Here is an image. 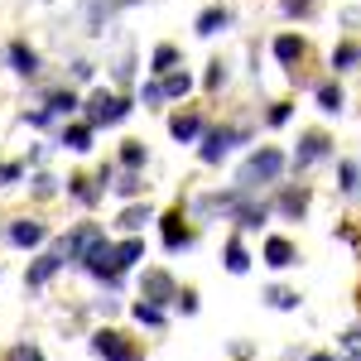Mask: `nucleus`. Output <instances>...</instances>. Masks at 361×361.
<instances>
[{
  "label": "nucleus",
  "mask_w": 361,
  "mask_h": 361,
  "mask_svg": "<svg viewBox=\"0 0 361 361\" xmlns=\"http://www.w3.org/2000/svg\"><path fill=\"white\" fill-rule=\"evenodd\" d=\"M265 304H275V308H299V294H294V289H279V284H270V289H265Z\"/></svg>",
  "instance_id": "18"
},
{
  "label": "nucleus",
  "mask_w": 361,
  "mask_h": 361,
  "mask_svg": "<svg viewBox=\"0 0 361 361\" xmlns=\"http://www.w3.org/2000/svg\"><path fill=\"white\" fill-rule=\"evenodd\" d=\"M323 154H328V135H323V130H313V135H304L299 140V154H294V164H318V159H323Z\"/></svg>",
  "instance_id": "5"
},
{
  "label": "nucleus",
  "mask_w": 361,
  "mask_h": 361,
  "mask_svg": "<svg viewBox=\"0 0 361 361\" xmlns=\"http://www.w3.org/2000/svg\"><path fill=\"white\" fill-rule=\"evenodd\" d=\"M135 318L149 323V328H159V323H164V304H149V299H145V304H135Z\"/></svg>",
  "instance_id": "21"
},
{
  "label": "nucleus",
  "mask_w": 361,
  "mask_h": 361,
  "mask_svg": "<svg viewBox=\"0 0 361 361\" xmlns=\"http://www.w3.org/2000/svg\"><path fill=\"white\" fill-rule=\"evenodd\" d=\"M54 193V178H49V173H39V178H34V197H49Z\"/></svg>",
  "instance_id": "33"
},
{
  "label": "nucleus",
  "mask_w": 361,
  "mask_h": 361,
  "mask_svg": "<svg viewBox=\"0 0 361 361\" xmlns=\"http://www.w3.org/2000/svg\"><path fill=\"white\" fill-rule=\"evenodd\" d=\"M246 265H250L246 246H241V241H226V270H231V275H246Z\"/></svg>",
  "instance_id": "16"
},
{
  "label": "nucleus",
  "mask_w": 361,
  "mask_h": 361,
  "mask_svg": "<svg viewBox=\"0 0 361 361\" xmlns=\"http://www.w3.org/2000/svg\"><path fill=\"white\" fill-rule=\"evenodd\" d=\"M275 58L279 63H299V58H304V39H299V34H279L275 39Z\"/></svg>",
  "instance_id": "13"
},
{
  "label": "nucleus",
  "mask_w": 361,
  "mask_h": 361,
  "mask_svg": "<svg viewBox=\"0 0 361 361\" xmlns=\"http://www.w3.org/2000/svg\"><path fill=\"white\" fill-rule=\"evenodd\" d=\"M289 102H275V106H270V126H284V121H289Z\"/></svg>",
  "instance_id": "31"
},
{
  "label": "nucleus",
  "mask_w": 361,
  "mask_h": 361,
  "mask_svg": "<svg viewBox=\"0 0 361 361\" xmlns=\"http://www.w3.org/2000/svg\"><path fill=\"white\" fill-rule=\"evenodd\" d=\"M357 63H361V49H357V44H342V49L333 54V68H337V73H347V68H357Z\"/></svg>",
  "instance_id": "19"
},
{
  "label": "nucleus",
  "mask_w": 361,
  "mask_h": 361,
  "mask_svg": "<svg viewBox=\"0 0 361 361\" xmlns=\"http://www.w3.org/2000/svg\"><path fill=\"white\" fill-rule=\"evenodd\" d=\"M63 145L78 149V154H87V149H92V126H68V130H63Z\"/></svg>",
  "instance_id": "15"
},
{
  "label": "nucleus",
  "mask_w": 361,
  "mask_h": 361,
  "mask_svg": "<svg viewBox=\"0 0 361 361\" xmlns=\"http://www.w3.org/2000/svg\"><path fill=\"white\" fill-rule=\"evenodd\" d=\"M130 111V102L126 97H111V92H97L92 102H87V126L97 130V126H116V121H126Z\"/></svg>",
  "instance_id": "2"
},
{
  "label": "nucleus",
  "mask_w": 361,
  "mask_h": 361,
  "mask_svg": "<svg viewBox=\"0 0 361 361\" xmlns=\"http://www.w3.org/2000/svg\"><path fill=\"white\" fill-rule=\"evenodd\" d=\"M140 102H145V106H159V102H164V87H159V82H145V87H140Z\"/></svg>",
  "instance_id": "28"
},
{
  "label": "nucleus",
  "mask_w": 361,
  "mask_h": 361,
  "mask_svg": "<svg viewBox=\"0 0 361 361\" xmlns=\"http://www.w3.org/2000/svg\"><path fill=\"white\" fill-rule=\"evenodd\" d=\"M169 130H173V140H178V145H193V140L202 135V116H193V111L173 116V121H169Z\"/></svg>",
  "instance_id": "7"
},
{
  "label": "nucleus",
  "mask_w": 361,
  "mask_h": 361,
  "mask_svg": "<svg viewBox=\"0 0 361 361\" xmlns=\"http://www.w3.org/2000/svg\"><path fill=\"white\" fill-rule=\"evenodd\" d=\"M178 63V49H154V68L164 73V68H173Z\"/></svg>",
  "instance_id": "29"
},
{
  "label": "nucleus",
  "mask_w": 361,
  "mask_h": 361,
  "mask_svg": "<svg viewBox=\"0 0 361 361\" xmlns=\"http://www.w3.org/2000/svg\"><path fill=\"white\" fill-rule=\"evenodd\" d=\"M5 63H10L15 73H25V78H34V73H39V58L29 54L25 44H10V49H5Z\"/></svg>",
  "instance_id": "10"
},
{
  "label": "nucleus",
  "mask_w": 361,
  "mask_h": 361,
  "mask_svg": "<svg viewBox=\"0 0 361 361\" xmlns=\"http://www.w3.org/2000/svg\"><path fill=\"white\" fill-rule=\"evenodd\" d=\"M279 10H284V15H308L313 0H279Z\"/></svg>",
  "instance_id": "30"
},
{
  "label": "nucleus",
  "mask_w": 361,
  "mask_h": 361,
  "mask_svg": "<svg viewBox=\"0 0 361 361\" xmlns=\"http://www.w3.org/2000/svg\"><path fill=\"white\" fill-rule=\"evenodd\" d=\"M231 140H236L231 130H212V135L202 140V164H222V159H226V145H231Z\"/></svg>",
  "instance_id": "8"
},
{
  "label": "nucleus",
  "mask_w": 361,
  "mask_h": 361,
  "mask_svg": "<svg viewBox=\"0 0 361 361\" xmlns=\"http://www.w3.org/2000/svg\"><path fill=\"white\" fill-rule=\"evenodd\" d=\"M308 361H333V357H308Z\"/></svg>",
  "instance_id": "37"
},
{
  "label": "nucleus",
  "mask_w": 361,
  "mask_h": 361,
  "mask_svg": "<svg viewBox=\"0 0 361 361\" xmlns=\"http://www.w3.org/2000/svg\"><path fill=\"white\" fill-rule=\"evenodd\" d=\"M73 106H78V97H73V92H54V97H49V106H44V111L54 116V111H73Z\"/></svg>",
  "instance_id": "24"
},
{
  "label": "nucleus",
  "mask_w": 361,
  "mask_h": 361,
  "mask_svg": "<svg viewBox=\"0 0 361 361\" xmlns=\"http://www.w3.org/2000/svg\"><path fill=\"white\" fill-rule=\"evenodd\" d=\"M226 25H231V15H226V10H207V15L197 20V34H217V29H226Z\"/></svg>",
  "instance_id": "17"
},
{
  "label": "nucleus",
  "mask_w": 361,
  "mask_h": 361,
  "mask_svg": "<svg viewBox=\"0 0 361 361\" xmlns=\"http://www.w3.org/2000/svg\"><path fill=\"white\" fill-rule=\"evenodd\" d=\"M265 260H270L275 270H284V265H294V246H289L284 236H270V241H265Z\"/></svg>",
  "instance_id": "11"
},
{
  "label": "nucleus",
  "mask_w": 361,
  "mask_h": 361,
  "mask_svg": "<svg viewBox=\"0 0 361 361\" xmlns=\"http://www.w3.org/2000/svg\"><path fill=\"white\" fill-rule=\"evenodd\" d=\"M159 226H164V246H169V250H183V246H188V241H193V236H188V226L178 222L173 212H169V217H164V222H159Z\"/></svg>",
  "instance_id": "12"
},
{
  "label": "nucleus",
  "mask_w": 361,
  "mask_h": 361,
  "mask_svg": "<svg viewBox=\"0 0 361 361\" xmlns=\"http://www.w3.org/2000/svg\"><path fill=\"white\" fill-rule=\"evenodd\" d=\"M63 255H68L63 246H58V250H49V255H39V260L29 265V284H34V289H39V284H49V279L58 275V265H63Z\"/></svg>",
  "instance_id": "4"
},
{
  "label": "nucleus",
  "mask_w": 361,
  "mask_h": 361,
  "mask_svg": "<svg viewBox=\"0 0 361 361\" xmlns=\"http://www.w3.org/2000/svg\"><path fill=\"white\" fill-rule=\"evenodd\" d=\"M145 299H149V304H164V299H173V279H169L164 270L145 275Z\"/></svg>",
  "instance_id": "9"
},
{
  "label": "nucleus",
  "mask_w": 361,
  "mask_h": 361,
  "mask_svg": "<svg viewBox=\"0 0 361 361\" xmlns=\"http://www.w3.org/2000/svg\"><path fill=\"white\" fill-rule=\"evenodd\" d=\"M304 207H308V202H304L299 188H289V193L279 197V212H284V217H304Z\"/></svg>",
  "instance_id": "20"
},
{
  "label": "nucleus",
  "mask_w": 361,
  "mask_h": 361,
  "mask_svg": "<svg viewBox=\"0 0 361 361\" xmlns=\"http://www.w3.org/2000/svg\"><path fill=\"white\" fill-rule=\"evenodd\" d=\"M342 347H347V361H361V328H347L342 333Z\"/></svg>",
  "instance_id": "25"
},
{
  "label": "nucleus",
  "mask_w": 361,
  "mask_h": 361,
  "mask_svg": "<svg viewBox=\"0 0 361 361\" xmlns=\"http://www.w3.org/2000/svg\"><path fill=\"white\" fill-rule=\"evenodd\" d=\"M279 169H284V154H279V149H255L246 164H241L236 183H241V188H250V183H270V178H279Z\"/></svg>",
  "instance_id": "1"
},
{
  "label": "nucleus",
  "mask_w": 361,
  "mask_h": 361,
  "mask_svg": "<svg viewBox=\"0 0 361 361\" xmlns=\"http://www.w3.org/2000/svg\"><path fill=\"white\" fill-rule=\"evenodd\" d=\"M92 352H97L102 361H140V352L121 333H111V328H102V333L92 337Z\"/></svg>",
  "instance_id": "3"
},
{
  "label": "nucleus",
  "mask_w": 361,
  "mask_h": 361,
  "mask_svg": "<svg viewBox=\"0 0 361 361\" xmlns=\"http://www.w3.org/2000/svg\"><path fill=\"white\" fill-rule=\"evenodd\" d=\"M159 87H164V97H183V92L193 87V78H188V73H169Z\"/></svg>",
  "instance_id": "22"
},
{
  "label": "nucleus",
  "mask_w": 361,
  "mask_h": 361,
  "mask_svg": "<svg viewBox=\"0 0 361 361\" xmlns=\"http://www.w3.org/2000/svg\"><path fill=\"white\" fill-rule=\"evenodd\" d=\"M318 106H323V111H337V106H342V92H337V82L318 87Z\"/></svg>",
  "instance_id": "23"
},
{
  "label": "nucleus",
  "mask_w": 361,
  "mask_h": 361,
  "mask_svg": "<svg viewBox=\"0 0 361 361\" xmlns=\"http://www.w3.org/2000/svg\"><path fill=\"white\" fill-rule=\"evenodd\" d=\"M178 308H183V313H197V294H193V289L178 294Z\"/></svg>",
  "instance_id": "34"
},
{
  "label": "nucleus",
  "mask_w": 361,
  "mask_h": 361,
  "mask_svg": "<svg viewBox=\"0 0 361 361\" xmlns=\"http://www.w3.org/2000/svg\"><path fill=\"white\" fill-rule=\"evenodd\" d=\"M337 178H342V188H347V193L357 188V169H352V164H342V173H337Z\"/></svg>",
  "instance_id": "35"
},
{
  "label": "nucleus",
  "mask_w": 361,
  "mask_h": 361,
  "mask_svg": "<svg viewBox=\"0 0 361 361\" xmlns=\"http://www.w3.org/2000/svg\"><path fill=\"white\" fill-rule=\"evenodd\" d=\"M149 217H154L149 207H130V212L121 217V231H135V226H140V222H149Z\"/></svg>",
  "instance_id": "26"
},
{
  "label": "nucleus",
  "mask_w": 361,
  "mask_h": 361,
  "mask_svg": "<svg viewBox=\"0 0 361 361\" xmlns=\"http://www.w3.org/2000/svg\"><path fill=\"white\" fill-rule=\"evenodd\" d=\"M121 164L140 169V164H145V145H126V149H121Z\"/></svg>",
  "instance_id": "27"
},
{
  "label": "nucleus",
  "mask_w": 361,
  "mask_h": 361,
  "mask_svg": "<svg viewBox=\"0 0 361 361\" xmlns=\"http://www.w3.org/2000/svg\"><path fill=\"white\" fill-rule=\"evenodd\" d=\"M140 255H145V246H140L135 236H130V241H121V246H111V260H116V270H126V265H135Z\"/></svg>",
  "instance_id": "14"
},
{
  "label": "nucleus",
  "mask_w": 361,
  "mask_h": 361,
  "mask_svg": "<svg viewBox=\"0 0 361 361\" xmlns=\"http://www.w3.org/2000/svg\"><path fill=\"white\" fill-rule=\"evenodd\" d=\"M10 361H44V352H39V347H15Z\"/></svg>",
  "instance_id": "32"
},
{
  "label": "nucleus",
  "mask_w": 361,
  "mask_h": 361,
  "mask_svg": "<svg viewBox=\"0 0 361 361\" xmlns=\"http://www.w3.org/2000/svg\"><path fill=\"white\" fill-rule=\"evenodd\" d=\"M44 236H49V231H44L39 222H15V226H10V246H20V250L44 246Z\"/></svg>",
  "instance_id": "6"
},
{
  "label": "nucleus",
  "mask_w": 361,
  "mask_h": 361,
  "mask_svg": "<svg viewBox=\"0 0 361 361\" xmlns=\"http://www.w3.org/2000/svg\"><path fill=\"white\" fill-rule=\"evenodd\" d=\"M15 178H20V169H15V164H0V183H15Z\"/></svg>",
  "instance_id": "36"
}]
</instances>
